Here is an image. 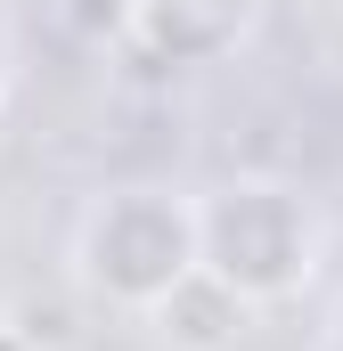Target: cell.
Listing matches in <instances>:
<instances>
[{"label":"cell","instance_id":"cell-1","mask_svg":"<svg viewBox=\"0 0 343 351\" xmlns=\"http://www.w3.org/2000/svg\"><path fill=\"white\" fill-rule=\"evenodd\" d=\"M74 286L115 302V311H164L172 294L204 269V237H196V196L131 180V188H98L74 221Z\"/></svg>","mask_w":343,"mask_h":351},{"label":"cell","instance_id":"cell-2","mask_svg":"<svg viewBox=\"0 0 343 351\" xmlns=\"http://www.w3.org/2000/svg\"><path fill=\"white\" fill-rule=\"evenodd\" d=\"M196 237H204V278H221L246 311L294 302L327 262V213L294 180L261 172L196 188Z\"/></svg>","mask_w":343,"mask_h":351},{"label":"cell","instance_id":"cell-3","mask_svg":"<svg viewBox=\"0 0 343 351\" xmlns=\"http://www.w3.org/2000/svg\"><path fill=\"white\" fill-rule=\"evenodd\" d=\"M261 0H131V41L164 66H221L254 33Z\"/></svg>","mask_w":343,"mask_h":351},{"label":"cell","instance_id":"cell-4","mask_svg":"<svg viewBox=\"0 0 343 351\" xmlns=\"http://www.w3.org/2000/svg\"><path fill=\"white\" fill-rule=\"evenodd\" d=\"M0 82H8V0H0Z\"/></svg>","mask_w":343,"mask_h":351},{"label":"cell","instance_id":"cell-5","mask_svg":"<svg viewBox=\"0 0 343 351\" xmlns=\"http://www.w3.org/2000/svg\"><path fill=\"white\" fill-rule=\"evenodd\" d=\"M327 351H343V302H335V319H327Z\"/></svg>","mask_w":343,"mask_h":351}]
</instances>
